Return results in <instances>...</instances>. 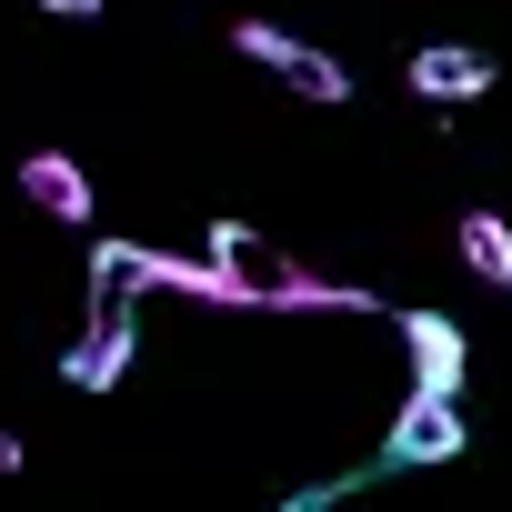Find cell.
<instances>
[{
    "label": "cell",
    "mask_w": 512,
    "mask_h": 512,
    "mask_svg": "<svg viewBox=\"0 0 512 512\" xmlns=\"http://www.w3.org/2000/svg\"><path fill=\"white\" fill-rule=\"evenodd\" d=\"M0 472H21V432H0Z\"/></svg>",
    "instance_id": "7c38bea8"
},
{
    "label": "cell",
    "mask_w": 512,
    "mask_h": 512,
    "mask_svg": "<svg viewBox=\"0 0 512 512\" xmlns=\"http://www.w3.org/2000/svg\"><path fill=\"white\" fill-rule=\"evenodd\" d=\"M452 241H462V272H472L482 292H512V221H502V211H462Z\"/></svg>",
    "instance_id": "9c48e42d"
},
{
    "label": "cell",
    "mask_w": 512,
    "mask_h": 512,
    "mask_svg": "<svg viewBox=\"0 0 512 512\" xmlns=\"http://www.w3.org/2000/svg\"><path fill=\"white\" fill-rule=\"evenodd\" d=\"M462 442H472V422H462V402H402L392 412V432H382V472H432V462H462Z\"/></svg>",
    "instance_id": "5b68a950"
},
{
    "label": "cell",
    "mask_w": 512,
    "mask_h": 512,
    "mask_svg": "<svg viewBox=\"0 0 512 512\" xmlns=\"http://www.w3.org/2000/svg\"><path fill=\"white\" fill-rule=\"evenodd\" d=\"M492 81H502V61H492L482 41H422V51L402 61V91H412L422 111H472Z\"/></svg>",
    "instance_id": "3957f363"
},
{
    "label": "cell",
    "mask_w": 512,
    "mask_h": 512,
    "mask_svg": "<svg viewBox=\"0 0 512 512\" xmlns=\"http://www.w3.org/2000/svg\"><path fill=\"white\" fill-rule=\"evenodd\" d=\"M362 482H382V462H372V472H322V482H302V492H292V502H272V512H332V502H352Z\"/></svg>",
    "instance_id": "30bf717a"
},
{
    "label": "cell",
    "mask_w": 512,
    "mask_h": 512,
    "mask_svg": "<svg viewBox=\"0 0 512 512\" xmlns=\"http://www.w3.org/2000/svg\"><path fill=\"white\" fill-rule=\"evenodd\" d=\"M51 21H101V0H41Z\"/></svg>",
    "instance_id": "8fae6325"
},
{
    "label": "cell",
    "mask_w": 512,
    "mask_h": 512,
    "mask_svg": "<svg viewBox=\"0 0 512 512\" xmlns=\"http://www.w3.org/2000/svg\"><path fill=\"white\" fill-rule=\"evenodd\" d=\"M231 51H241V61H262L292 101H322V111H342V101H352V71H342L322 41L282 31V21H231Z\"/></svg>",
    "instance_id": "7a4b0ae2"
},
{
    "label": "cell",
    "mask_w": 512,
    "mask_h": 512,
    "mask_svg": "<svg viewBox=\"0 0 512 512\" xmlns=\"http://www.w3.org/2000/svg\"><path fill=\"white\" fill-rule=\"evenodd\" d=\"M201 241H211V272H221L231 312H332V302H342V312H372L362 292H322V282L292 262V251H272L262 231H251V221H231V211H221Z\"/></svg>",
    "instance_id": "6da1fadb"
},
{
    "label": "cell",
    "mask_w": 512,
    "mask_h": 512,
    "mask_svg": "<svg viewBox=\"0 0 512 512\" xmlns=\"http://www.w3.org/2000/svg\"><path fill=\"white\" fill-rule=\"evenodd\" d=\"M131 352H141V312H121V302H91V332L61 352V382H71V392H111V382L131 372Z\"/></svg>",
    "instance_id": "8992f818"
},
{
    "label": "cell",
    "mask_w": 512,
    "mask_h": 512,
    "mask_svg": "<svg viewBox=\"0 0 512 512\" xmlns=\"http://www.w3.org/2000/svg\"><path fill=\"white\" fill-rule=\"evenodd\" d=\"M402 322V352H412V392L422 402H462V372H472V342H462V322L452 312H392Z\"/></svg>",
    "instance_id": "277c9868"
},
{
    "label": "cell",
    "mask_w": 512,
    "mask_h": 512,
    "mask_svg": "<svg viewBox=\"0 0 512 512\" xmlns=\"http://www.w3.org/2000/svg\"><path fill=\"white\" fill-rule=\"evenodd\" d=\"M161 262H171V251H141V241H111L101 231V251H91V302H141V292H161Z\"/></svg>",
    "instance_id": "ba28073f"
},
{
    "label": "cell",
    "mask_w": 512,
    "mask_h": 512,
    "mask_svg": "<svg viewBox=\"0 0 512 512\" xmlns=\"http://www.w3.org/2000/svg\"><path fill=\"white\" fill-rule=\"evenodd\" d=\"M21 201L41 221H61V231H91L101 221V191H91V171L71 151H21Z\"/></svg>",
    "instance_id": "52a82bcc"
}]
</instances>
